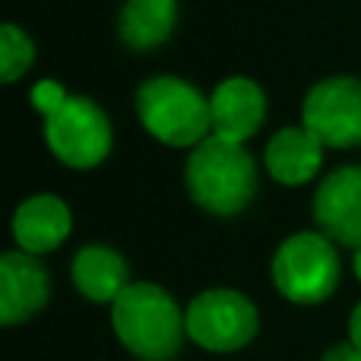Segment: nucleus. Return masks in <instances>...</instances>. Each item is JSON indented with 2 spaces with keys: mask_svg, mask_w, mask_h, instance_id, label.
<instances>
[{
  "mask_svg": "<svg viewBox=\"0 0 361 361\" xmlns=\"http://www.w3.org/2000/svg\"><path fill=\"white\" fill-rule=\"evenodd\" d=\"M133 105L143 130L165 146L193 149L206 137H212L209 95H203L180 76L162 73L143 80L133 95Z\"/></svg>",
  "mask_w": 361,
  "mask_h": 361,
  "instance_id": "7ed1b4c3",
  "label": "nucleus"
},
{
  "mask_svg": "<svg viewBox=\"0 0 361 361\" xmlns=\"http://www.w3.org/2000/svg\"><path fill=\"white\" fill-rule=\"evenodd\" d=\"M184 324L190 343L216 355H228L254 343L260 314L238 288H206L184 307Z\"/></svg>",
  "mask_w": 361,
  "mask_h": 361,
  "instance_id": "39448f33",
  "label": "nucleus"
},
{
  "mask_svg": "<svg viewBox=\"0 0 361 361\" xmlns=\"http://www.w3.org/2000/svg\"><path fill=\"white\" fill-rule=\"evenodd\" d=\"M320 361H361V349H355L352 343H345V345H333L330 352H326Z\"/></svg>",
  "mask_w": 361,
  "mask_h": 361,
  "instance_id": "f3484780",
  "label": "nucleus"
},
{
  "mask_svg": "<svg viewBox=\"0 0 361 361\" xmlns=\"http://www.w3.org/2000/svg\"><path fill=\"white\" fill-rule=\"evenodd\" d=\"M212 137L247 143L267 121V92L247 76H228L209 92Z\"/></svg>",
  "mask_w": 361,
  "mask_h": 361,
  "instance_id": "9d476101",
  "label": "nucleus"
},
{
  "mask_svg": "<svg viewBox=\"0 0 361 361\" xmlns=\"http://www.w3.org/2000/svg\"><path fill=\"white\" fill-rule=\"evenodd\" d=\"M32 108H35L42 118H51V114H57L63 105H67V99H70V92L61 86V82H54V80H38L35 86H32Z\"/></svg>",
  "mask_w": 361,
  "mask_h": 361,
  "instance_id": "dca6fc26",
  "label": "nucleus"
},
{
  "mask_svg": "<svg viewBox=\"0 0 361 361\" xmlns=\"http://www.w3.org/2000/svg\"><path fill=\"white\" fill-rule=\"evenodd\" d=\"M190 200L212 216H238L257 197V162L241 143L206 137L193 146L184 165Z\"/></svg>",
  "mask_w": 361,
  "mask_h": 361,
  "instance_id": "f03ea898",
  "label": "nucleus"
},
{
  "mask_svg": "<svg viewBox=\"0 0 361 361\" xmlns=\"http://www.w3.org/2000/svg\"><path fill=\"white\" fill-rule=\"evenodd\" d=\"M70 279L82 298L95 305H114L118 295L130 286V263L108 244H86L70 263Z\"/></svg>",
  "mask_w": 361,
  "mask_h": 361,
  "instance_id": "ddd939ff",
  "label": "nucleus"
},
{
  "mask_svg": "<svg viewBox=\"0 0 361 361\" xmlns=\"http://www.w3.org/2000/svg\"><path fill=\"white\" fill-rule=\"evenodd\" d=\"M352 269H355V276H358V282H361V247L355 250V257H352Z\"/></svg>",
  "mask_w": 361,
  "mask_h": 361,
  "instance_id": "6ab92c4d",
  "label": "nucleus"
},
{
  "mask_svg": "<svg viewBox=\"0 0 361 361\" xmlns=\"http://www.w3.org/2000/svg\"><path fill=\"white\" fill-rule=\"evenodd\" d=\"M343 263L324 231H295L276 247L269 276L276 292L292 305H320L339 286Z\"/></svg>",
  "mask_w": 361,
  "mask_h": 361,
  "instance_id": "20e7f679",
  "label": "nucleus"
},
{
  "mask_svg": "<svg viewBox=\"0 0 361 361\" xmlns=\"http://www.w3.org/2000/svg\"><path fill=\"white\" fill-rule=\"evenodd\" d=\"M349 343L361 349V301L355 305V311L349 314Z\"/></svg>",
  "mask_w": 361,
  "mask_h": 361,
  "instance_id": "a211bd4d",
  "label": "nucleus"
},
{
  "mask_svg": "<svg viewBox=\"0 0 361 361\" xmlns=\"http://www.w3.org/2000/svg\"><path fill=\"white\" fill-rule=\"evenodd\" d=\"M301 124L326 149L361 146V80L326 76V80L314 82L301 102Z\"/></svg>",
  "mask_w": 361,
  "mask_h": 361,
  "instance_id": "0eeeda50",
  "label": "nucleus"
},
{
  "mask_svg": "<svg viewBox=\"0 0 361 361\" xmlns=\"http://www.w3.org/2000/svg\"><path fill=\"white\" fill-rule=\"evenodd\" d=\"M324 149L326 146L305 124L282 127L263 149V165L273 180L286 187H301L324 169Z\"/></svg>",
  "mask_w": 361,
  "mask_h": 361,
  "instance_id": "f8f14e48",
  "label": "nucleus"
},
{
  "mask_svg": "<svg viewBox=\"0 0 361 361\" xmlns=\"http://www.w3.org/2000/svg\"><path fill=\"white\" fill-rule=\"evenodd\" d=\"M51 298V273L38 257L6 250L0 257V324L16 326L32 320Z\"/></svg>",
  "mask_w": 361,
  "mask_h": 361,
  "instance_id": "1a4fd4ad",
  "label": "nucleus"
},
{
  "mask_svg": "<svg viewBox=\"0 0 361 361\" xmlns=\"http://www.w3.org/2000/svg\"><path fill=\"white\" fill-rule=\"evenodd\" d=\"M178 29V0H124L118 13V38L124 48L146 54L171 42Z\"/></svg>",
  "mask_w": 361,
  "mask_h": 361,
  "instance_id": "4468645a",
  "label": "nucleus"
},
{
  "mask_svg": "<svg viewBox=\"0 0 361 361\" xmlns=\"http://www.w3.org/2000/svg\"><path fill=\"white\" fill-rule=\"evenodd\" d=\"M73 231V212L54 193H35L23 200L13 212V241L16 250L32 257H44L57 250Z\"/></svg>",
  "mask_w": 361,
  "mask_h": 361,
  "instance_id": "9b49d317",
  "label": "nucleus"
},
{
  "mask_svg": "<svg viewBox=\"0 0 361 361\" xmlns=\"http://www.w3.org/2000/svg\"><path fill=\"white\" fill-rule=\"evenodd\" d=\"M32 61H35V42L16 23L0 25V80L4 82L23 80L29 73Z\"/></svg>",
  "mask_w": 361,
  "mask_h": 361,
  "instance_id": "2eb2a0df",
  "label": "nucleus"
},
{
  "mask_svg": "<svg viewBox=\"0 0 361 361\" xmlns=\"http://www.w3.org/2000/svg\"><path fill=\"white\" fill-rule=\"evenodd\" d=\"M44 143L61 165L89 171L108 159L114 130L102 105H95L89 95H70L61 111L44 118Z\"/></svg>",
  "mask_w": 361,
  "mask_h": 361,
  "instance_id": "423d86ee",
  "label": "nucleus"
},
{
  "mask_svg": "<svg viewBox=\"0 0 361 361\" xmlns=\"http://www.w3.org/2000/svg\"><path fill=\"white\" fill-rule=\"evenodd\" d=\"M118 343L140 361H171L184 345V307L156 282H130L111 305Z\"/></svg>",
  "mask_w": 361,
  "mask_h": 361,
  "instance_id": "f257e3e1",
  "label": "nucleus"
},
{
  "mask_svg": "<svg viewBox=\"0 0 361 361\" xmlns=\"http://www.w3.org/2000/svg\"><path fill=\"white\" fill-rule=\"evenodd\" d=\"M314 222L333 244L361 247V165H343L320 180L314 193Z\"/></svg>",
  "mask_w": 361,
  "mask_h": 361,
  "instance_id": "6e6552de",
  "label": "nucleus"
}]
</instances>
